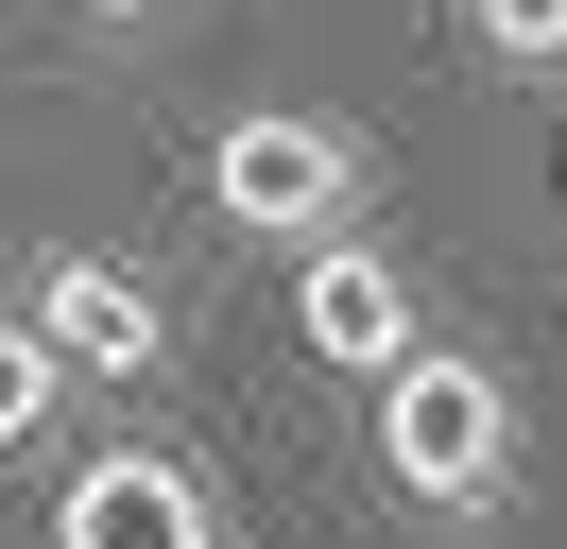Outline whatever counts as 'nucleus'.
Masks as SVG:
<instances>
[{
  "label": "nucleus",
  "instance_id": "obj_1",
  "mask_svg": "<svg viewBox=\"0 0 567 549\" xmlns=\"http://www.w3.org/2000/svg\"><path fill=\"white\" fill-rule=\"evenodd\" d=\"M379 464H395V498H430V515H498L516 498V377L464 361V343H413V361L379 377Z\"/></svg>",
  "mask_w": 567,
  "mask_h": 549
},
{
  "label": "nucleus",
  "instance_id": "obj_2",
  "mask_svg": "<svg viewBox=\"0 0 567 549\" xmlns=\"http://www.w3.org/2000/svg\"><path fill=\"white\" fill-rule=\"evenodd\" d=\"M361 189H379V155H361L327 103H241V121L207 137V206L241 240H276V258H310V240L361 224Z\"/></svg>",
  "mask_w": 567,
  "mask_h": 549
},
{
  "label": "nucleus",
  "instance_id": "obj_3",
  "mask_svg": "<svg viewBox=\"0 0 567 549\" xmlns=\"http://www.w3.org/2000/svg\"><path fill=\"white\" fill-rule=\"evenodd\" d=\"M292 343H310L327 377H395V361L430 343V327H413V274H395L361 224H344V240H310V258H292Z\"/></svg>",
  "mask_w": 567,
  "mask_h": 549
},
{
  "label": "nucleus",
  "instance_id": "obj_4",
  "mask_svg": "<svg viewBox=\"0 0 567 549\" xmlns=\"http://www.w3.org/2000/svg\"><path fill=\"white\" fill-rule=\"evenodd\" d=\"M52 549H207V480L155 464V446H104V464H70V498H52Z\"/></svg>",
  "mask_w": 567,
  "mask_h": 549
},
{
  "label": "nucleus",
  "instance_id": "obj_5",
  "mask_svg": "<svg viewBox=\"0 0 567 549\" xmlns=\"http://www.w3.org/2000/svg\"><path fill=\"white\" fill-rule=\"evenodd\" d=\"M35 327L70 343V377H155L173 361V309H155L121 258H35Z\"/></svg>",
  "mask_w": 567,
  "mask_h": 549
},
{
  "label": "nucleus",
  "instance_id": "obj_6",
  "mask_svg": "<svg viewBox=\"0 0 567 549\" xmlns=\"http://www.w3.org/2000/svg\"><path fill=\"white\" fill-rule=\"evenodd\" d=\"M52 412H70V343L35 309H0V446H52Z\"/></svg>",
  "mask_w": 567,
  "mask_h": 549
},
{
  "label": "nucleus",
  "instance_id": "obj_7",
  "mask_svg": "<svg viewBox=\"0 0 567 549\" xmlns=\"http://www.w3.org/2000/svg\"><path fill=\"white\" fill-rule=\"evenodd\" d=\"M498 69H567V0H464Z\"/></svg>",
  "mask_w": 567,
  "mask_h": 549
},
{
  "label": "nucleus",
  "instance_id": "obj_8",
  "mask_svg": "<svg viewBox=\"0 0 567 549\" xmlns=\"http://www.w3.org/2000/svg\"><path fill=\"white\" fill-rule=\"evenodd\" d=\"M86 18H155V0H86Z\"/></svg>",
  "mask_w": 567,
  "mask_h": 549
}]
</instances>
